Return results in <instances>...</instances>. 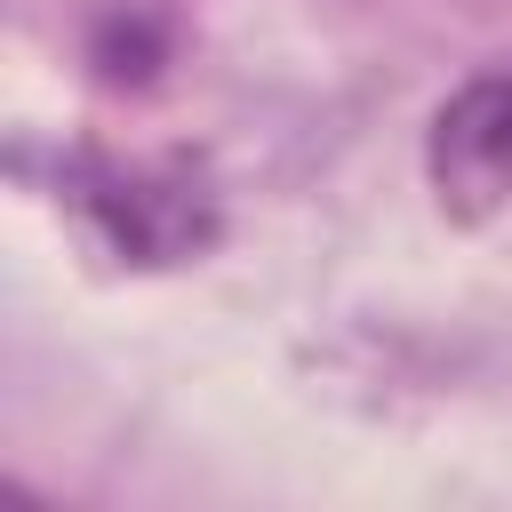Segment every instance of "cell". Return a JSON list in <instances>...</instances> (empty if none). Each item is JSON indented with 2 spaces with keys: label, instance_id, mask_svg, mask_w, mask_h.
Returning a JSON list of instances; mask_svg holds the SVG:
<instances>
[{
  "label": "cell",
  "instance_id": "obj_1",
  "mask_svg": "<svg viewBox=\"0 0 512 512\" xmlns=\"http://www.w3.org/2000/svg\"><path fill=\"white\" fill-rule=\"evenodd\" d=\"M432 192L448 216L480 224L512 200V72L464 80L432 120Z\"/></svg>",
  "mask_w": 512,
  "mask_h": 512
}]
</instances>
